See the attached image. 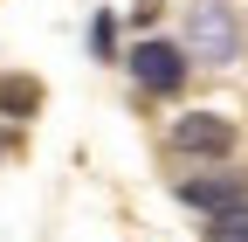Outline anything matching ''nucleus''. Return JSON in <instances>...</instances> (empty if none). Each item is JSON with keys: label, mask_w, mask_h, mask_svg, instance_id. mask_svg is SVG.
Wrapping results in <instances>:
<instances>
[{"label": "nucleus", "mask_w": 248, "mask_h": 242, "mask_svg": "<svg viewBox=\"0 0 248 242\" xmlns=\"http://www.w3.org/2000/svg\"><path fill=\"white\" fill-rule=\"evenodd\" d=\"M172 153L179 159H228L234 153V125L221 111H186V118H172Z\"/></svg>", "instance_id": "1"}, {"label": "nucleus", "mask_w": 248, "mask_h": 242, "mask_svg": "<svg viewBox=\"0 0 248 242\" xmlns=\"http://www.w3.org/2000/svg\"><path fill=\"white\" fill-rule=\"evenodd\" d=\"M131 76H138V90H152V97H172V90L186 83V49L179 42H138L131 49Z\"/></svg>", "instance_id": "2"}, {"label": "nucleus", "mask_w": 248, "mask_h": 242, "mask_svg": "<svg viewBox=\"0 0 248 242\" xmlns=\"http://www.w3.org/2000/svg\"><path fill=\"white\" fill-rule=\"evenodd\" d=\"M179 201L200 207V215H221V207L248 201V180L241 173H193V180H179Z\"/></svg>", "instance_id": "3"}, {"label": "nucleus", "mask_w": 248, "mask_h": 242, "mask_svg": "<svg viewBox=\"0 0 248 242\" xmlns=\"http://www.w3.org/2000/svg\"><path fill=\"white\" fill-rule=\"evenodd\" d=\"M35 111H42L35 76H0V118H35Z\"/></svg>", "instance_id": "4"}, {"label": "nucleus", "mask_w": 248, "mask_h": 242, "mask_svg": "<svg viewBox=\"0 0 248 242\" xmlns=\"http://www.w3.org/2000/svg\"><path fill=\"white\" fill-rule=\"evenodd\" d=\"M193 35H200L214 55H234V21H221L214 0H200V7H193Z\"/></svg>", "instance_id": "5"}, {"label": "nucleus", "mask_w": 248, "mask_h": 242, "mask_svg": "<svg viewBox=\"0 0 248 242\" xmlns=\"http://www.w3.org/2000/svg\"><path fill=\"white\" fill-rule=\"evenodd\" d=\"M207 242H248V201H234V207H221V215L207 222Z\"/></svg>", "instance_id": "6"}]
</instances>
